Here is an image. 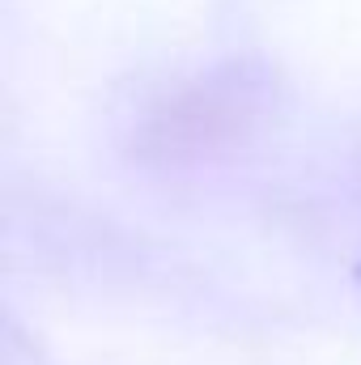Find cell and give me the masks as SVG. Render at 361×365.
Returning <instances> with one entry per match:
<instances>
[{"label": "cell", "instance_id": "cell-1", "mask_svg": "<svg viewBox=\"0 0 361 365\" xmlns=\"http://www.w3.org/2000/svg\"><path fill=\"white\" fill-rule=\"evenodd\" d=\"M357 276H361V268H357Z\"/></svg>", "mask_w": 361, "mask_h": 365}]
</instances>
